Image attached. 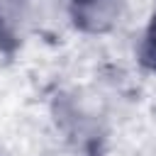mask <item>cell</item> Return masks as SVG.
<instances>
[{
	"mask_svg": "<svg viewBox=\"0 0 156 156\" xmlns=\"http://www.w3.org/2000/svg\"><path fill=\"white\" fill-rule=\"evenodd\" d=\"M68 7L76 27L90 34H100L117 22L122 0H68Z\"/></svg>",
	"mask_w": 156,
	"mask_h": 156,
	"instance_id": "obj_2",
	"label": "cell"
},
{
	"mask_svg": "<svg viewBox=\"0 0 156 156\" xmlns=\"http://www.w3.org/2000/svg\"><path fill=\"white\" fill-rule=\"evenodd\" d=\"M141 58L149 68L156 71V7H154V15L149 20V27H146V34H144V44H141Z\"/></svg>",
	"mask_w": 156,
	"mask_h": 156,
	"instance_id": "obj_3",
	"label": "cell"
},
{
	"mask_svg": "<svg viewBox=\"0 0 156 156\" xmlns=\"http://www.w3.org/2000/svg\"><path fill=\"white\" fill-rule=\"evenodd\" d=\"M37 0H0V46L12 49L22 44L34 24Z\"/></svg>",
	"mask_w": 156,
	"mask_h": 156,
	"instance_id": "obj_1",
	"label": "cell"
}]
</instances>
